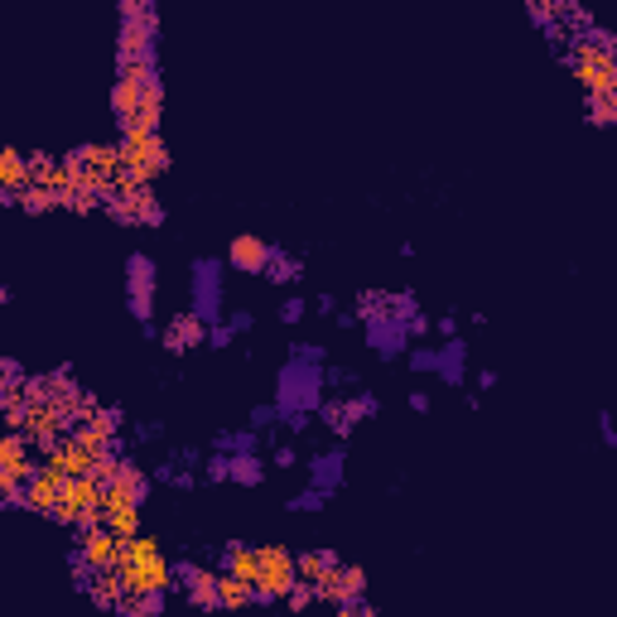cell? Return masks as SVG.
Listing matches in <instances>:
<instances>
[{
  "instance_id": "1",
  "label": "cell",
  "mask_w": 617,
  "mask_h": 617,
  "mask_svg": "<svg viewBox=\"0 0 617 617\" xmlns=\"http://www.w3.org/2000/svg\"><path fill=\"white\" fill-rule=\"evenodd\" d=\"M116 574H121V584H126V593H131V598H160V593L169 589V560H164L160 540H155V536L126 540Z\"/></svg>"
},
{
  "instance_id": "2",
  "label": "cell",
  "mask_w": 617,
  "mask_h": 617,
  "mask_svg": "<svg viewBox=\"0 0 617 617\" xmlns=\"http://www.w3.org/2000/svg\"><path fill=\"white\" fill-rule=\"evenodd\" d=\"M569 63L579 82L589 87V97H603V92H617V49L603 39V34H589L569 49Z\"/></svg>"
},
{
  "instance_id": "3",
  "label": "cell",
  "mask_w": 617,
  "mask_h": 617,
  "mask_svg": "<svg viewBox=\"0 0 617 617\" xmlns=\"http://www.w3.org/2000/svg\"><path fill=\"white\" fill-rule=\"evenodd\" d=\"M121 160H126V174H131L140 188L155 184V174L164 169V140L160 131H126L121 140Z\"/></svg>"
},
{
  "instance_id": "4",
  "label": "cell",
  "mask_w": 617,
  "mask_h": 617,
  "mask_svg": "<svg viewBox=\"0 0 617 617\" xmlns=\"http://www.w3.org/2000/svg\"><path fill=\"white\" fill-rule=\"evenodd\" d=\"M102 502H107V483L102 478H73L63 487V502H58L54 516L68 521V526H92L102 516Z\"/></svg>"
},
{
  "instance_id": "5",
  "label": "cell",
  "mask_w": 617,
  "mask_h": 617,
  "mask_svg": "<svg viewBox=\"0 0 617 617\" xmlns=\"http://www.w3.org/2000/svg\"><path fill=\"white\" fill-rule=\"evenodd\" d=\"M299 589V564L285 545H261V574H256V593L261 598H290Z\"/></svg>"
},
{
  "instance_id": "6",
  "label": "cell",
  "mask_w": 617,
  "mask_h": 617,
  "mask_svg": "<svg viewBox=\"0 0 617 617\" xmlns=\"http://www.w3.org/2000/svg\"><path fill=\"white\" fill-rule=\"evenodd\" d=\"M39 468H54L68 483H73V478H97V473H102V454H92L82 439H63L58 449H49V458H44Z\"/></svg>"
},
{
  "instance_id": "7",
  "label": "cell",
  "mask_w": 617,
  "mask_h": 617,
  "mask_svg": "<svg viewBox=\"0 0 617 617\" xmlns=\"http://www.w3.org/2000/svg\"><path fill=\"white\" fill-rule=\"evenodd\" d=\"M0 463H5V478H0V492H5V497H15L20 483H29V478L39 473L25 454V434L20 430H10L5 439H0Z\"/></svg>"
},
{
  "instance_id": "8",
  "label": "cell",
  "mask_w": 617,
  "mask_h": 617,
  "mask_svg": "<svg viewBox=\"0 0 617 617\" xmlns=\"http://www.w3.org/2000/svg\"><path fill=\"white\" fill-rule=\"evenodd\" d=\"M362 589H367L362 564H333L314 593H319V598H333V603H357V598H362Z\"/></svg>"
},
{
  "instance_id": "9",
  "label": "cell",
  "mask_w": 617,
  "mask_h": 617,
  "mask_svg": "<svg viewBox=\"0 0 617 617\" xmlns=\"http://www.w3.org/2000/svg\"><path fill=\"white\" fill-rule=\"evenodd\" d=\"M121 550H126V540L116 536V531H107V526H97V531H87V536H82V560H87V569H92V574L116 569V564H121Z\"/></svg>"
},
{
  "instance_id": "10",
  "label": "cell",
  "mask_w": 617,
  "mask_h": 617,
  "mask_svg": "<svg viewBox=\"0 0 617 617\" xmlns=\"http://www.w3.org/2000/svg\"><path fill=\"white\" fill-rule=\"evenodd\" d=\"M63 487H68V478H63V473H54V468H39V473L29 478V487H25V507L58 511V502H63Z\"/></svg>"
},
{
  "instance_id": "11",
  "label": "cell",
  "mask_w": 617,
  "mask_h": 617,
  "mask_svg": "<svg viewBox=\"0 0 617 617\" xmlns=\"http://www.w3.org/2000/svg\"><path fill=\"white\" fill-rule=\"evenodd\" d=\"M102 526L116 531L121 540H135L140 536V502H126V497L107 492V502H102Z\"/></svg>"
},
{
  "instance_id": "12",
  "label": "cell",
  "mask_w": 617,
  "mask_h": 617,
  "mask_svg": "<svg viewBox=\"0 0 617 617\" xmlns=\"http://www.w3.org/2000/svg\"><path fill=\"white\" fill-rule=\"evenodd\" d=\"M15 425H25L29 439H44V444H49V439L63 430V410H58V405H49V401H44V405L34 401L25 415H15Z\"/></svg>"
},
{
  "instance_id": "13",
  "label": "cell",
  "mask_w": 617,
  "mask_h": 617,
  "mask_svg": "<svg viewBox=\"0 0 617 617\" xmlns=\"http://www.w3.org/2000/svg\"><path fill=\"white\" fill-rule=\"evenodd\" d=\"M227 256H232V266H237V270H266V266H270V246L261 242L256 232H242V237H232Z\"/></svg>"
},
{
  "instance_id": "14",
  "label": "cell",
  "mask_w": 617,
  "mask_h": 617,
  "mask_svg": "<svg viewBox=\"0 0 617 617\" xmlns=\"http://www.w3.org/2000/svg\"><path fill=\"white\" fill-rule=\"evenodd\" d=\"M0 184H5L10 198H20V193L34 184V164H29L20 150H5V155H0Z\"/></svg>"
},
{
  "instance_id": "15",
  "label": "cell",
  "mask_w": 617,
  "mask_h": 617,
  "mask_svg": "<svg viewBox=\"0 0 617 617\" xmlns=\"http://www.w3.org/2000/svg\"><path fill=\"white\" fill-rule=\"evenodd\" d=\"M111 434H116L111 415H92V420H82V425H78V434H73V439H82V444H87L92 454L107 458V454H111Z\"/></svg>"
},
{
  "instance_id": "16",
  "label": "cell",
  "mask_w": 617,
  "mask_h": 617,
  "mask_svg": "<svg viewBox=\"0 0 617 617\" xmlns=\"http://www.w3.org/2000/svg\"><path fill=\"white\" fill-rule=\"evenodd\" d=\"M227 574H237V579H246V584L256 589V574H261V550H251V545H232V550H227Z\"/></svg>"
},
{
  "instance_id": "17",
  "label": "cell",
  "mask_w": 617,
  "mask_h": 617,
  "mask_svg": "<svg viewBox=\"0 0 617 617\" xmlns=\"http://www.w3.org/2000/svg\"><path fill=\"white\" fill-rule=\"evenodd\" d=\"M111 107L121 111L126 121H131V116H140V107H145V87H140V82H131V78H116V92H111Z\"/></svg>"
},
{
  "instance_id": "18",
  "label": "cell",
  "mask_w": 617,
  "mask_h": 617,
  "mask_svg": "<svg viewBox=\"0 0 617 617\" xmlns=\"http://www.w3.org/2000/svg\"><path fill=\"white\" fill-rule=\"evenodd\" d=\"M251 598H256V589H251L246 579H237V574H222V579H217V603H222V608H246Z\"/></svg>"
},
{
  "instance_id": "19",
  "label": "cell",
  "mask_w": 617,
  "mask_h": 617,
  "mask_svg": "<svg viewBox=\"0 0 617 617\" xmlns=\"http://www.w3.org/2000/svg\"><path fill=\"white\" fill-rule=\"evenodd\" d=\"M150 34H155V20H135V25L121 34V54L126 58H150Z\"/></svg>"
},
{
  "instance_id": "20",
  "label": "cell",
  "mask_w": 617,
  "mask_h": 617,
  "mask_svg": "<svg viewBox=\"0 0 617 617\" xmlns=\"http://www.w3.org/2000/svg\"><path fill=\"white\" fill-rule=\"evenodd\" d=\"M92 598H97L102 608L121 603V598H126V584H121V574H116V569H102V574L92 579Z\"/></svg>"
},
{
  "instance_id": "21",
  "label": "cell",
  "mask_w": 617,
  "mask_h": 617,
  "mask_svg": "<svg viewBox=\"0 0 617 617\" xmlns=\"http://www.w3.org/2000/svg\"><path fill=\"white\" fill-rule=\"evenodd\" d=\"M188 598H198V603H217V574L213 569H188Z\"/></svg>"
},
{
  "instance_id": "22",
  "label": "cell",
  "mask_w": 617,
  "mask_h": 617,
  "mask_svg": "<svg viewBox=\"0 0 617 617\" xmlns=\"http://www.w3.org/2000/svg\"><path fill=\"white\" fill-rule=\"evenodd\" d=\"M295 564H299V584H309V589H319L323 574L333 569V560H328V555H299Z\"/></svg>"
},
{
  "instance_id": "23",
  "label": "cell",
  "mask_w": 617,
  "mask_h": 617,
  "mask_svg": "<svg viewBox=\"0 0 617 617\" xmlns=\"http://www.w3.org/2000/svg\"><path fill=\"white\" fill-rule=\"evenodd\" d=\"M593 121L613 126V121H617V92H603V97H593Z\"/></svg>"
},
{
  "instance_id": "24",
  "label": "cell",
  "mask_w": 617,
  "mask_h": 617,
  "mask_svg": "<svg viewBox=\"0 0 617 617\" xmlns=\"http://www.w3.org/2000/svg\"><path fill=\"white\" fill-rule=\"evenodd\" d=\"M160 107H164V87H160V82H150V87H145V107H140V111L160 116Z\"/></svg>"
},
{
  "instance_id": "25",
  "label": "cell",
  "mask_w": 617,
  "mask_h": 617,
  "mask_svg": "<svg viewBox=\"0 0 617 617\" xmlns=\"http://www.w3.org/2000/svg\"><path fill=\"white\" fill-rule=\"evenodd\" d=\"M333 617H376V613H367L362 603H338V613Z\"/></svg>"
}]
</instances>
